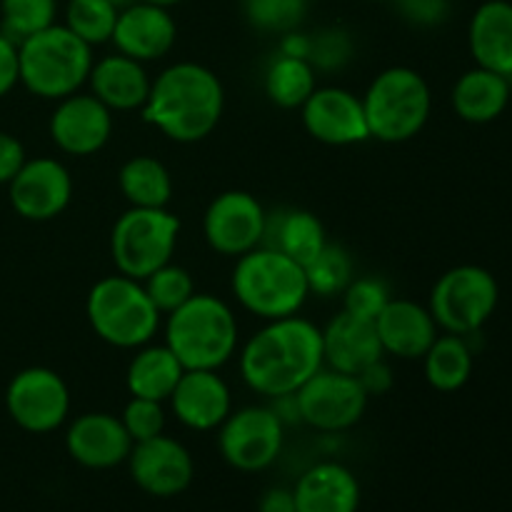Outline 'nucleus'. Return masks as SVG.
<instances>
[{
    "mask_svg": "<svg viewBox=\"0 0 512 512\" xmlns=\"http://www.w3.org/2000/svg\"><path fill=\"white\" fill-rule=\"evenodd\" d=\"M375 323L340 310L323 328V358L325 368L345 375H360L368 365L383 358Z\"/></svg>",
    "mask_w": 512,
    "mask_h": 512,
    "instance_id": "nucleus-22",
    "label": "nucleus"
},
{
    "mask_svg": "<svg viewBox=\"0 0 512 512\" xmlns=\"http://www.w3.org/2000/svg\"><path fill=\"white\" fill-rule=\"evenodd\" d=\"M375 330L383 353L400 360H420L440 335L428 305L408 298H390L383 313L375 318Z\"/></svg>",
    "mask_w": 512,
    "mask_h": 512,
    "instance_id": "nucleus-21",
    "label": "nucleus"
},
{
    "mask_svg": "<svg viewBox=\"0 0 512 512\" xmlns=\"http://www.w3.org/2000/svg\"><path fill=\"white\" fill-rule=\"evenodd\" d=\"M320 368H325L323 330L300 315L265 320L240 350L245 385L265 398L295 395Z\"/></svg>",
    "mask_w": 512,
    "mask_h": 512,
    "instance_id": "nucleus-1",
    "label": "nucleus"
},
{
    "mask_svg": "<svg viewBox=\"0 0 512 512\" xmlns=\"http://www.w3.org/2000/svg\"><path fill=\"white\" fill-rule=\"evenodd\" d=\"M500 303V285L483 265H455L435 280L428 310L443 333L478 335Z\"/></svg>",
    "mask_w": 512,
    "mask_h": 512,
    "instance_id": "nucleus-8",
    "label": "nucleus"
},
{
    "mask_svg": "<svg viewBox=\"0 0 512 512\" xmlns=\"http://www.w3.org/2000/svg\"><path fill=\"white\" fill-rule=\"evenodd\" d=\"M10 205L30 223H48L65 213L73 200V178L55 158L25 160L20 173L8 183Z\"/></svg>",
    "mask_w": 512,
    "mask_h": 512,
    "instance_id": "nucleus-15",
    "label": "nucleus"
},
{
    "mask_svg": "<svg viewBox=\"0 0 512 512\" xmlns=\"http://www.w3.org/2000/svg\"><path fill=\"white\" fill-rule=\"evenodd\" d=\"M110 3H113L115 8H125V5H130V3H133V0H110Z\"/></svg>",
    "mask_w": 512,
    "mask_h": 512,
    "instance_id": "nucleus-46",
    "label": "nucleus"
},
{
    "mask_svg": "<svg viewBox=\"0 0 512 512\" xmlns=\"http://www.w3.org/2000/svg\"><path fill=\"white\" fill-rule=\"evenodd\" d=\"M390 290L388 285L380 278H353L348 288L343 290V310L345 313L355 315L375 323L385 305L390 303Z\"/></svg>",
    "mask_w": 512,
    "mask_h": 512,
    "instance_id": "nucleus-37",
    "label": "nucleus"
},
{
    "mask_svg": "<svg viewBox=\"0 0 512 512\" xmlns=\"http://www.w3.org/2000/svg\"><path fill=\"white\" fill-rule=\"evenodd\" d=\"M225 90L218 75L200 63H175L155 75L143 120L175 143H200L218 128Z\"/></svg>",
    "mask_w": 512,
    "mask_h": 512,
    "instance_id": "nucleus-2",
    "label": "nucleus"
},
{
    "mask_svg": "<svg viewBox=\"0 0 512 512\" xmlns=\"http://www.w3.org/2000/svg\"><path fill=\"white\" fill-rule=\"evenodd\" d=\"M180 220L168 208H128L113 225L110 255L120 275L145 280L170 263L178 245Z\"/></svg>",
    "mask_w": 512,
    "mask_h": 512,
    "instance_id": "nucleus-9",
    "label": "nucleus"
},
{
    "mask_svg": "<svg viewBox=\"0 0 512 512\" xmlns=\"http://www.w3.org/2000/svg\"><path fill=\"white\" fill-rule=\"evenodd\" d=\"M420 360H423L425 380L438 393H455L465 388L475 365L468 338L453 333L438 335Z\"/></svg>",
    "mask_w": 512,
    "mask_h": 512,
    "instance_id": "nucleus-29",
    "label": "nucleus"
},
{
    "mask_svg": "<svg viewBox=\"0 0 512 512\" xmlns=\"http://www.w3.org/2000/svg\"><path fill=\"white\" fill-rule=\"evenodd\" d=\"M113 135V110L93 93H73L58 100L50 115V138L63 153L85 158L108 145Z\"/></svg>",
    "mask_w": 512,
    "mask_h": 512,
    "instance_id": "nucleus-17",
    "label": "nucleus"
},
{
    "mask_svg": "<svg viewBox=\"0 0 512 512\" xmlns=\"http://www.w3.org/2000/svg\"><path fill=\"white\" fill-rule=\"evenodd\" d=\"M185 368L168 345H143L125 370V385L130 398H148L165 403L173 395L175 385L183 378Z\"/></svg>",
    "mask_w": 512,
    "mask_h": 512,
    "instance_id": "nucleus-28",
    "label": "nucleus"
},
{
    "mask_svg": "<svg viewBox=\"0 0 512 512\" xmlns=\"http://www.w3.org/2000/svg\"><path fill=\"white\" fill-rule=\"evenodd\" d=\"M85 315L95 335L120 350L143 348L160 328V313L150 303L143 283L120 273L108 275L90 288Z\"/></svg>",
    "mask_w": 512,
    "mask_h": 512,
    "instance_id": "nucleus-7",
    "label": "nucleus"
},
{
    "mask_svg": "<svg viewBox=\"0 0 512 512\" xmlns=\"http://www.w3.org/2000/svg\"><path fill=\"white\" fill-rule=\"evenodd\" d=\"M230 285L238 303L260 320L298 315L310 295L303 265L268 245L240 255Z\"/></svg>",
    "mask_w": 512,
    "mask_h": 512,
    "instance_id": "nucleus-5",
    "label": "nucleus"
},
{
    "mask_svg": "<svg viewBox=\"0 0 512 512\" xmlns=\"http://www.w3.org/2000/svg\"><path fill=\"white\" fill-rule=\"evenodd\" d=\"M395 3H398L400 15L420 28H435L445 23L453 10V0H395Z\"/></svg>",
    "mask_w": 512,
    "mask_h": 512,
    "instance_id": "nucleus-40",
    "label": "nucleus"
},
{
    "mask_svg": "<svg viewBox=\"0 0 512 512\" xmlns=\"http://www.w3.org/2000/svg\"><path fill=\"white\" fill-rule=\"evenodd\" d=\"M318 88V75L303 55L280 53L265 70V95L283 110L303 108Z\"/></svg>",
    "mask_w": 512,
    "mask_h": 512,
    "instance_id": "nucleus-31",
    "label": "nucleus"
},
{
    "mask_svg": "<svg viewBox=\"0 0 512 512\" xmlns=\"http://www.w3.org/2000/svg\"><path fill=\"white\" fill-rule=\"evenodd\" d=\"M118 185L130 208H168L173 200L170 170L150 155L125 160L118 173Z\"/></svg>",
    "mask_w": 512,
    "mask_h": 512,
    "instance_id": "nucleus-30",
    "label": "nucleus"
},
{
    "mask_svg": "<svg viewBox=\"0 0 512 512\" xmlns=\"http://www.w3.org/2000/svg\"><path fill=\"white\" fill-rule=\"evenodd\" d=\"M118 13L120 8H115L110 0H68L63 25L73 30L83 43L95 48L113 40Z\"/></svg>",
    "mask_w": 512,
    "mask_h": 512,
    "instance_id": "nucleus-32",
    "label": "nucleus"
},
{
    "mask_svg": "<svg viewBox=\"0 0 512 512\" xmlns=\"http://www.w3.org/2000/svg\"><path fill=\"white\" fill-rule=\"evenodd\" d=\"M468 48L475 65L512 80V3L485 0L468 25Z\"/></svg>",
    "mask_w": 512,
    "mask_h": 512,
    "instance_id": "nucleus-23",
    "label": "nucleus"
},
{
    "mask_svg": "<svg viewBox=\"0 0 512 512\" xmlns=\"http://www.w3.org/2000/svg\"><path fill=\"white\" fill-rule=\"evenodd\" d=\"M293 498L298 512H358L360 483L350 468L325 460L300 475Z\"/></svg>",
    "mask_w": 512,
    "mask_h": 512,
    "instance_id": "nucleus-25",
    "label": "nucleus"
},
{
    "mask_svg": "<svg viewBox=\"0 0 512 512\" xmlns=\"http://www.w3.org/2000/svg\"><path fill=\"white\" fill-rule=\"evenodd\" d=\"M93 63V48L58 23L18 43L20 83L43 100L58 103L78 93L88 83Z\"/></svg>",
    "mask_w": 512,
    "mask_h": 512,
    "instance_id": "nucleus-4",
    "label": "nucleus"
},
{
    "mask_svg": "<svg viewBox=\"0 0 512 512\" xmlns=\"http://www.w3.org/2000/svg\"><path fill=\"white\" fill-rule=\"evenodd\" d=\"M285 423L273 408L248 405L233 410L218 428V448L225 463L240 473H263L283 453Z\"/></svg>",
    "mask_w": 512,
    "mask_h": 512,
    "instance_id": "nucleus-10",
    "label": "nucleus"
},
{
    "mask_svg": "<svg viewBox=\"0 0 512 512\" xmlns=\"http://www.w3.org/2000/svg\"><path fill=\"white\" fill-rule=\"evenodd\" d=\"M510 95L512 85L505 75L475 65L455 80L450 103H453L455 115L465 123L488 125L508 110Z\"/></svg>",
    "mask_w": 512,
    "mask_h": 512,
    "instance_id": "nucleus-26",
    "label": "nucleus"
},
{
    "mask_svg": "<svg viewBox=\"0 0 512 512\" xmlns=\"http://www.w3.org/2000/svg\"><path fill=\"white\" fill-rule=\"evenodd\" d=\"M358 380L363 383L365 393L368 395H383L393 388V373H390L388 363H385L383 358H380L378 363L368 365V368L358 375Z\"/></svg>",
    "mask_w": 512,
    "mask_h": 512,
    "instance_id": "nucleus-43",
    "label": "nucleus"
},
{
    "mask_svg": "<svg viewBox=\"0 0 512 512\" xmlns=\"http://www.w3.org/2000/svg\"><path fill=\"white\" fill-rule=\"evenodd\" d=\"M258 512H298L295 510L293 490L288 488H270L265 490L258 503Z\"/></svg>",
    "mask_w": 512,
    "mask_h": 512,
    "instance_id": "nucleus-44",
    "label": "nucleus"
},
{
    "mask_svg": "<svg viewBox=\"0 0 512 512\" xmlns=\"http://www.w3.org/2000/svg\"><path fill=\"white\" fill-rule=\"evenodd\" d=\"M353 55V40L345 30L328 28L320 30L318 35L308 38V53L305 58L310 60L315 70H338Z\"/></svg>",
    "mask_w": 512,
    "mask_h": 512,
    "instance_id": "nucleus-38",
    "label": "nucleus"
},
{
    "mask_svg": "<svg viewBox=\"0 0 512 512\" xmlns=\"http://www.w3.org/2000/svg\"><path fill=\"white\" fill-rule=\"evenodd\" d=\"M145 3H153V5H163V8H173V5L183 3V0H145Z\"/></svg>",
    "mask_w": 512,
    "mask_h": 512,
    "instance_id": "nucleus-45",
    "label": "nucleus"
},
{
    "mask_svg": "<svg viewBox=\"0 0 512 512\" xmlns=\"http://www.w3.org/2000/svg\"><path fill=\"white\" fill-rule=\"evenodd\" d=\"M265 208L245 190H225L203 215L205 243L225 258H240L263 245Z\"/></svg>",
    "mask_w": 512,
    "mask_h": 512,
    "instance_id": "nucleus-13",
    "label": "nucleus"
},
{
    "mask_svg": "<svg viewBox=\"0 0 512 512\" xmlns=\"http://www.w3.org/2000/svg\"><path fill=\"white\" fill-rule=\"evenodd\" d=\"M263 245L280 250L305 268L328 245V238L318 215L310 210L283 208L265 218Z\"/></svg>",
    "mask_w": 512,
    "mask_h": 512,
    "instance_id": "nucleus-27",
    "label": "nucleus"
},
{
    "mask_svg": "<svg viewBox=\"0 0 512 512\" xmlns=\"http://www.w3.org/2000/svg\"><path fill=\"white\" fill-rule=\"evenodd\" d=\"M120 423L128 430L133 443L155 438V435L165 433L163 403L148 398H130L128 405L123 408V415H120Z\"/></svg>",
    "mask_w": 512,
    "mask_h": 512,
    "instance_id": "nucleus-39",
    "label": "nucleus"
},
{
    "mask_svg": "<svg viewBox=\"0 0 512 512\" xmlns=\"http://www.w3.org/2000/svg\"><path fill=\"white\" fill-rule=\"evenodd\" d=\"M88 83L90 93L113 113H130V110H143L153 80L145 70V63L123 53H113L95 60Z\"/></svg>",
    "mask_w": 512,
    "mask_h": 512,
    "instance_id": "nucleus-24",
    "label": "nucleus"
},
{
    "mask_svg": "<svg viewBox=\"0 0 512 512\" xmlns=\"http://www.w3.org/2000/svg\"><path fill=\"white\" fill-rule=\"evenodd\" d=\"M175 38H178V25L170 15V8L133 0L120 8L110 43H115L118 53L128 58L153 63L173 50Z\"/></svg>",
    "mask_w": 512,
    "mask_h": 512,
    "instance_id": "nucleus-18",
    "label": "nucleus"
},
{
    "mask_svg": "<svg viewBox=\"0 0 512 512\" xmlns=\"http://www.w3.org/2000/svg\"><path fill=\"white\" fill-rule=\"evenodd\" d=\"M58 15V0H0V33L10 40L30 38L50 28Z\"/></svg>",
    "mask_w": 512,
    "mask_h": 512,
    "instance_id": "nucleus-33",
    "label": "nucleus"
},
{
    "mask_svg": "<svg viewBox=\"0 0 512 512\" xmlns=\"http://www.w3.org/2000/svg\"><path fill=\"white\" fill-rule=\"evenodd\" d=\"M25 148L15 135L0 133V185H8L25 165Z\"/></svg>",
    "mask_w": 512,
    "mask_h": 512,
    "instance_id": "nucleus-41",
    "label": "nucleus"
},
{
    "mask_svg": "<svg viewBox=\"0 0 512 512\" xmlns=\"http://www.w3.org/2000/svg\"><path fill=\"white\" fill-rule=\"evenodd\" d=\"M5 408L25 433H53L68 420L70 390L55 370L35 365L13 375L5 390Z\"/></svg>",
    "mask_w": 512,
    "mask_h": 512,
    "instance_id": "nucleus-12",
    "label": "nucleus"
},
{
    "mask_svg": "<svg viewBox=\"0 0 512 512\" xmlns=\"http://www.w3.org/2000/svg\"><path fill=\"white\" fill-rule=\"evenodd\" d=\"M300 113H303L305 130L318 143L343 148V145H358L370 138L363 98L345 88H335V85L315 88Z\"/></svg>",
    "mask_w": 512,
    "mask_h": 512,
    "instance_id": "nucleus-16",
    "label": "nucleus"
},
{
    "mask_svg": "<svg viewBox=\"0 0 512 512\" xmlns=\"http://www.w3.org/2000/svg\"><path fill=\"white\" fill-rule=\"evenodd\" d=\"M308 0H243V15L260 33L288 35L303 23Z\"/></svg>",
    "mask_w": 512,
    "mask_h": 512,
    "instance_id": "nucleus-36",
    "label": "nucleus"
},
{
    "mask_svg": "<svg viewBox=\"0 0 512 512\" xmlns=\"http://www.w3.org/2000/svg\"><path fill=\"white\" fill-rule=\"evenodd\" d=\"M238 343V318L225 300L208 293H195L165 323V345L185 370H220Z\"/></svg>",
    "mask_w": 512,
    "mask_h": 512,
    "instance_id": "nucleus-3",
    "label": "nucleus"
},
{
    "mask_svg": "<svg viewBox=\"0 0 512 512\" xmlns=\"http://www.w3.org/2000/svg\"><path fill=\"white\" fill-rule=\"evenodd\" d=\"M370 138L383 143H405L420 135L433 113V93L418 70L393 65L375 75L363 95Z\"/></svg>",
    "mask_w": 512,
    "mask_h": 512,
    "instance_id": "nucleus-6",
    "label": "nucleus"
},
{
    "mask_svg": "<svg viewBox=\"0 0 512 512\" xmlns=\"http://www.w3.org/2000/svg\"><path fill=\"white\" fill-rule=\"evenodd\" d=\"M65 450L83 468L110 470L128 463L133 440L115 415L83 413L65 430Z\"/></svg>",
    "mask_w": 512,
    "mask_h": 512,
    "instance_id": "nucleus-19",
    "label": "nucleus"
},
{
    "mask_svg": "<svg viewBox=\"0 0 512 512\" xmlns=\"http://www.w3.org/2000/svg\"><path fill=\"white\" fill-rule=\"evenodd\" d=\"M168 403L178 423L198 433L218 430L233 413V395L218 370H185Z\"/></svg>",
    "mask_w": 512,
    "mask_h": 512,
    "instance_id": "nucleus-20",
    "label": "nucleus"
},
{
    "mask_svg": "<svg viewBox=\"0 0 512 512\" xmlns=\"http://www.w3.org/2000/svg\"><path fill=\"white\" fill-rule=\"evenodd\" d=\"M128 468L133 483L153 498H175L185 493L195 478L190 450L165 433L143 443H133Z\"/></svg>",
    "mask_w": 512,
    "mask_h": 512,
    "instance_id": "nucleus-14",
    "label": "nucleus"
},
{
    "mask_svg": "<svg viewBox=\"0 0 512 512\" xmlns=\"http://www.w3.org/2000/svg\"><path fill=\"white\" fill-rule=\"evenodd\" d=\"M368 398L358 375H345L333 368H320L293 395L300 423L320 433H343L363 420Z\"/></svg>",
    "mask_w": 512,
    "mask_h": 512,
    "instance_id": "nucleus-11",
    "label": "nucleus"
},
{
    "mask_svg": "<svg viewBox=\"0 0 512 512\" xmlns=\"http://www.w3.org/2000/svg\"><path fill=\"white\" fill-rule=\"evenodd\" d=\"M305 275H308L310 293L320 295V298H333V295H343L348 288L353 275V260L345 253L340 245H325L315 260L305 265Z\"/></svg>",
    "mask_w": 512,
    "mask_h": 512,
    "instance_id": "nucleus-34",
    "label": "nucleus"
},
{
    "mask_svg": "<svg viewBox=\"0 0 512 512\" xmlns=\"http://www.w3.org/2000/svg\"><path fill=\"white\" fill-rule=\"evenodd\" d=\"M140 283H143L150 303L158 308L160 315L175 313L180 305H185L195 295V280L183 265L165 263L163 268L150 273L148 278L140 280Z\"/></svg>",
    "mask_w": 512,
    "mask_h": 512,
    "instance_id": "nucleus-35",
    "label": "nucleus"
},
{
    "mask_svg": "<svg viewBox=\"0 0 512 512\" xmlns=\"http://www.w3.org/2000/svg\"><path fill=\"white\" fill-rule=\"evenodd\" d=\"M18 83V43L10 40L5 33H0V98H5Z\"/></svg>",
    "mask_w": 512,
    "mask_h": 512,
    "instance_id": "nucleus-42",
    "label": "nucleus"
}]
</instances>
